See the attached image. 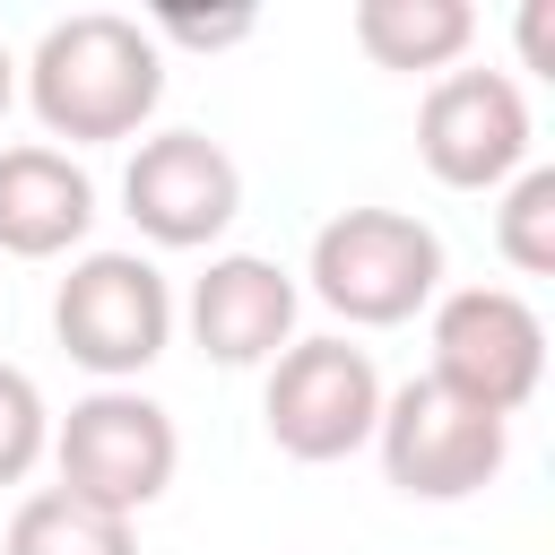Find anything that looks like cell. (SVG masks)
<instances>
[{
  "instance_id": "obj_14",
  "label": "cell",
  "mask_w": 555,
  "mask_h": 555,
  "mask_svg": "<svg viewBox=\"0 0 555 555\" xmlns=\"http://www.w3.org/2000/svg\"><path fill=\"white\" fill-rule=\"evenodd\" d=\"M494 251L520 278H555V165H520L494 208Z\"/></svg>"
},
{
  "instance_id": "obj_17",
  "label": "cell",
  "mask_w": 555,
  "mask_h": 555,
  "mask_svg": "<svg viewBox=\"0 0 555 555\" xmlns=\"http://www.w3.org/2000/svg\"><path fill=\"white\" fill-rule=\"evenodd\" d=\"M520 69H555V0H520Z\"/></svg>"
},
{
  "instance_id": "obj_11",
  "label": "cell",
  "mask_w": 555,
  "mask_h": 555,
  "mask_svg": "<svg viewBox=\"0 0 555 555\" xmlns=\"http://www.w3.org/2000/svg\"><path fill=\"white\" fill-rule=\"evenodd\" d=\"M95 225V182L61 147H0V260H61Z\"/></svg>"
},
{
  "instance_id": "obj_7",
  "label": "cell",
  "mask_w": 555,
  "mask_h": 555,
  "mask_svg": "<svg viewBox=\"0 0 555 555\" xmlns=\"http://www.w3.org/2000/svg\"><path fill=\"white\" fill-rule=\"evenodd\" d=\"M434 382L494 408L503 425L538 399L546 382V321L512 286H451L434 295Z\"/></svg>"
},
{
  "instance_id": "obj_5",
  "label": "cell",
  "mask_w": 555,
  "mask_h": 555,
  "mask_svg": "<svg viewBox=\"0 0 555 555\" xmlns=\"http://www.w3.org/2000/svg\"><path fill=\"white\" fill-rule=\"evenodd\" d=\"M52 338L69 347V364L104 382H139L165 347H173V286L147 251H78L69 278L52 286Z\"/></svg>"
},
{
  "instance_id": "obj_9",
  "label": "cell",
  "mask_w": 555,
  "mask_h": 555,
  "mask_svg": "<svg viewBox=\"0 0 555 555\" xmlns=\"http://www.w3.org/2000/svg\"><path fill=\"white\" fill-rule=\"evenodd\" d=\"M121 208L165 251H208L243 217V165L208 130H156L121 165Z\"/></svg>"
},
{
  "instance_id": "obj_1",
  "label": "cell",
  "mask_w": 555,
  "mask_h": 555,
  "mask_svg": "<svg viewBox=\"0 0 555 555\" xmlns=\"http://www.w3.org/2000/svg\"><path fill=\"white\" fill-rule=\"evenodd\" d=\"M26 104L52 139L69 147H104L130 139L156 104H165V52L139 17L121 9H78L52 17L26 52Z\"/></svg>"
},
{
  "instance_id": "obj_6",
  "label": "cell",
  "mask_w": 555,
  "mask_h": 555,
  "mask_svg": "<svg viewBox=\"0 0 555 555\" xmlns=\"http://www.w3.org/2000/svg\"><path fill=\"white\" fill-rule=\"evenodd\" d=\"M260 425L286 460L304 468H330V460H356L382 425V373L356 338H295L278 364H269V390H260Z\"/></svg>"
},
{
  "instance_id": "obj_16",
  "label": "cell",
  "mask_w": 555,
  "mask_h": 555,
  "mask_svg": "<svg viewBox=\"0 0 555 555\" xmlns=\"http://www.w3.org/2000/svg\"><path fill=\"white\" fill-rule=\"evenodd\" d=\"M251 26H260L251 9H208V17H199V9H156V17H147L156 52H165V43H182V52H225V43H243Z\"/></svg>"
},
{
  "instance_id": "obj_8",
  "label": "cell",
  "mask_w": 555,
  "mask_h": 555,
  "mask_svg": "<svg viewBox=\"0 0 555 555\" xmlns=\"http://www.w3.org/2000/svg\"><path fill=\"white\" fill-rule=\"evenodd\" d=\"M529 95L512 69H442L416 104V156L442 191H503L529 165Z\"/></svg>"
},
{
  "instance_id": "obj_10",
  "label": "cell",
  "mask_w": 555,
  "mask_h": 555,
  "mask_svg": "<svg viewBox=\"0 0 555 555\" xmlns=\"http://www.w3.org/2000/svg\"><path fill=\"white\" fill-rule=\"evenodd\" d=\"M295 304L304 286L269 260V251H217L199 278H191V338L208 364L225 373H251V364H278L295 347Z\"/></svg>"
},
{
  "instance_id": "obj_18",
  "label": "cell",
  "mask_w": 555,
  "mask_h": 555,
  "mask_svg": "<svg viewBox=\"0 0 555 555\" xmlns=\"http://www.w3.org/2000/svg\"><path fill=\"white\" fill-rule=\"evenodd\" d=\"M9 104H17V52L0 43V113H9Z\"/></svg>"
},
{
  "instance_id": "obj_12",
  "label": "cell",
  "mask_w": 555,
  "mask_h": 555,
  "mask_svg": "<svg viewBox=\"0 0 555 555\" xmlns=\"http://www.w3.org/2000/svg\"><path fill=\"white\" fill-rule=\"evenodd\" d=\"M356 43L373 69H451L477 43L468 0H356Z\"/></svg>"
},
{
  "instance_id": "obj_2",
  "label": "cell",
  "mask_w": 555,
  "mask_h": 555,
  "mask_svg": "<svg viewBox=\"0 0 555 555\" xmlns=\"http://www.w3.org/2000/svg\"><path fill=\"white\" fill-rule=\"evenodd\" d=\"M304 278L347 330H399L442 295V234L408 208H338L312 234Z\"/></svg>"
},
{
  "instance_id": "obj_4",
  "label": "cell",
  "mask_w": 555,
  "mask_h": 555,
  "mask_svg": "<svg viewBox=\"0 0 555 555\" xmlns=\"http://www.w3.org/2000/svg\"><path fill=\"white\" fill-rule=\"evenodd\" d=\"M373 451H382V477L408 494V503H468L503 477L512 460V425L460 390H442L434 373L382 390V425H373Z\"/></svg>"
},
{
  "instance_id": "obj_15",
  "label": "cell",
  "mask_w": 555,
  "mask_h": 555,
  "mask_svg": "<svg viewBox=\"0 0 555 555\" xmlns=\"http://www.w3.org/2000/svg\"><path fill=\"white\" fill-rule=\"evenodd\" d=\"M52 451V408L26 364H0V486H26L35 460Z\"/></svg>"
},
{
  "instance_id": "obj_13",
  "label": "cell",
  "mask_w": 555,
  "mask_h": 555,
  "mask_svg": "<svg viewBox=\"0 0 555 555\" xmlns=\"http://www.w3.org/2000/svg\"><path fill=\"white\" fill-rule=\"evenodd\" d=\"M0 555H139V546H130V520H113V512L43 486V494H26V503L9 512Z\"/></svg>"
},
{
  "instance_id": "obj_3",
  "label": "cell",
  "mask_w": 555,
  "mask_h": 555,
  "mask_svg": "<svg viewBox=\"0 0 555 555\" xmlns=\"http://www.w3.org/2000/svg\"><path fill=\"white\" fill-rule=\"evenodd\" d=\"M43 460L61 468V494H78V503H95L113 520H139L147 503H165V486L182 468V434L147 390L104 382V390L69 399V416L52 425Z\"/></svg>"
}]
</instances>
